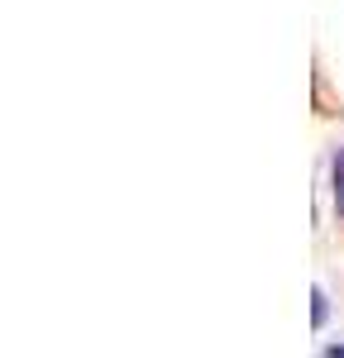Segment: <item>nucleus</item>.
Instances as JSON below:
<instances>
[{
	"label": "nucleus",
	"instance_id": "f257e3e1",
	"mask_svg": "<svg viewBox=\"0 0 344 358\" xmlns=\"http://www.w3.org/2000/svg\"><path fill=\"white\" fill-rule=\"evenodd\" d=\"M335 210L344 215V148L335 153Z\"/></svg>",
	"mask_w": 344,
	"mask_h": 358
}]
</instances>
